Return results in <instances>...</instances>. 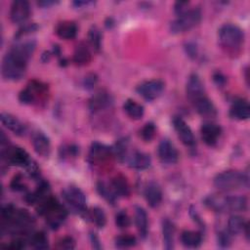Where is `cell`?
Listing matches in <instances>:
<instances>
[{
	"instance_id": "obj_26",
	"label": "cell",
	"mask_w": 250,
	"mask_h": 250,
	"mask_svg": "<svg viewBox=\"0 0 250 250\" xmlns=\"http://www.w3.org/2000/svg\"><path fill=\"white\" fill-rule=\"evenodd\" d=\"M135 223L140 235L145 238L147 234V214L146 210L140 206L135 208Z\"/></svg>"
},
{
	"instance_id": "obj_31",
	"label": "cell",
	"mask_w": 250,
	"mask_h": 250,
	"mask_svg": "<svg viewBox=\"0 0 250 250\" xmlns=\"http://www.w3.org/2000/svg\"><path fill=\"white\" fill-rule=\"evenodd\" d=\"M85 217L100 229L104 228L106 223L105 214L104 210L100 207H93L90 210H87Z\"/></svg>"
},
{
	"instance_id": "obj_28",
	"label": "cell",
	"mask_w": 250,
	"mask_h": 250,
	"mask_svg": "<svg viewBox=\"0 0 250 250\" xmlns=\"http://www.w3.org/2000/svg\"><path fill=\"white\" fill-rule=\"evenodd\" d=\"M181 241L186 247L196 248L202 242V234L198 231L185 230L181 234Z\"/></svg>"
},
{
	"instance_id": "obj_18",
	"label": "cell",
	"mask_w": 250,
	"mask_h": 250,
	"mask_svg": "<svg viewBox=\"0 0 250 250\" xmlns=\"http://www.w3.org/2000/svg\"><path fill=\"white\" fill-rule=\"evenodd\" d=\"M229 116L236 120H246L250 116V106L246 100L236 99L229 108Z\"/></svg>"
},
{
	"instance_id": "obj_40",
	"label": "cell",
	"mask_w": 250,
	"mask_h": 250,
	"mask_svg": "<svg viewBox=\"0 0 250 250\" xmlns=\"http://www.w3.org/2000/svg\"><path fill=\"white\" fill-rule=\"evenodd\" d=\"M56 247L59 249H73L75 247V241L70 236H64L58 241Z\"/></svg>"
},
{
	"instance_id": "obj_2",
	"label": "cell",
	"mask_w": 250,
	"mask_h": 250,
	"mask_svg": "<svg viewBox=\"0 0 250 250\" xmlns=\"http://www.w3.org/2000/svg\"><path fill=\"white\" fill-rule=\"evenodd\" d=\"M205 205L218 213L244 212L247 209V199L244 196H223L211 194L204 198Z\"/></svg>"
},
{
	"instance_id": "obj_13",
	"label": "cell",
	"mask_w": 250,
	"mask_h": 250,
	"mask_svg": "<svg viewBox=\"0 0 250 250\" xmlns=\"http://www.w3.org/2000/svg\"><path fill=\"white\" fill-rule=\"evenodd\" d=\"M30 15L29 3L25 0H15L11 5L10 18L15 23L24 22Z\"/></svg>"
},
{
	"instance_id": "obj_27",
	"label": "cell",
	"mask_w": 250,
	"mask_h": 250,
	"mask_svg": "<svg viewBox=\"0 0 250 250\" xmlns=\"http://www.w3.org/2000/svg\"><path fill=\"white\" fill-rule=\"evenodd\" d=\"M123 109L125 113L134 120L141 119L145 113L144 106L133 100H127L123 104Z\"/></svg>"
},
{
	"instance_id": "obj_8",
	"label": "cell",
	"mask_w": 250,
	"mask_h": 250,
	"mask_svg": "<svg viewBox=\"0 0 250 250\" xmlns=\"http://www.w3.org/2000/svg\"><path fill=\"white\" fill-rule=\"evenodd\" d=\"M47 96V87L45 84L38 81H31L25 89H23L20 95L19 99L22 104H39L41 101L45 100Z\"/></svg>"
},
{
	"instance_id": "obj_12",
	"label": "cell",
	"mask_w": 250,
	"mask_h": 250,
	"mask_svg": "<svg viewBox=\"0 0 250 250\" xmlns=\"http://www.w3.org/2000/svg\"><path fill=\"white\" fill-rule=\"evenodd\" d=\"M173 126L175 128V131L177 132L178 137L182 141V143L189 147H192L195 146V138L194 135L190 129V127L187 124V122L179 117L176 116L173 118Z\"/></svg>"
},
{
	"instance_id": "obj_38",
	"label": "cell",
	"mask_w": 250,
	"mask_h": 250,
	"mask_svg": "<svg viewBox=\"0 0 250 250\" xmlns=\"http://www.w3.org/2000/svg\"><path fill=\"white\" fill-rule=\"evenodd\" d=\"M115 224L119 229H127L131 224V221H130V218H129L128 214L123 210L116 213V215H115Z\"/></svg>"
},
{
	"instance_id": "obj_29",
	"label": "cell",
	"mask_w": 250,
	"mask_h": 250,
	"mask_svg": "<svg viewBox=\"0 0 250 250\" xmlns=\"http://www.w3.org/2000/svg\"><path fill=\"white\" fill-rule=\"evenodd\" d=\"M91 60V53L89 48L84 43H79L73 53V62L77 65H84Z\"/></svg>"
},
{
	"instance_id": "obj_30",
	"label": "cell",
	"mask_w": 250,
	"mask_h": 250,
	"mask_svg": "<svg viewBox=\"0 0 250 250\" xmlns=\"http://www.w3.org/2000/svg\"><path fill=\"white\" fill-rule=\"evenodd\" d=\"M248 227V223L240 216H231L228 221V230L231 235H236L244 232L245 229Z\"/></svg>"
},
{
	"instance_id": "obj_32",
	"label": "cell",
	"mask_w": 250,
	"mask_h": 250,
	"mask_svg": "<svg viewBox=\"0 0 250 250\" xmlns=\"http://www.w3.org/2000/svg\"><path fill=\"white\" fill-rule=\"evenodd\" d=\"M31 247L35 249H47L49 247L48 237L44 231L32 232L28 240Z\"/></svg>"
},
{
	"instance_id": "obj_23",
	"label": "cell",
	"mask_w": 250,
	"mask_h": 250,
	"mask_svg": "<svg viewBox=\"0 0 250 250\" xmlns=\"http://www.w3.org/2000/svg\"><path fill=\"white\" fill-rule=\"evenodd\" d=\"M56 33L59 37L64 40L73 39L77 33V25L74 21H62L57 25Z\"/></svg>"
},
{
	"instance_id": "obj_20",
	"label": "cell",
	"mask_w": 250,
	"mask_h": 250,
	"mask_svg": "<svg viewBox=\"0 0 250 250\" xmlns=\"http://www.w3.org/2000/svg\"><path fill=\"white\" fill-rule=\"evenodd\" d=\"M126 160L130 167L138 169V170H144L149 167L151 159L150 156L145 152L135 150L127 155Z\"/></svg>"
},
{
	"instance_id": "obj_15",
	"label": "cell",
	"mask_w": 250,
	"mask_h": 250,
	"mask_svg": "<svg viewBox=\"0 0 250 250\" xmlns=\"http://www.w3.org/2000/svg\"><path fill=\"white\" fill-rule=\"evenodd\" d=\"M200 135L202 141L207 146H213L218 143V140L222 135V128L218 124L212 122H205L200 128Z\"/></svg>"
},
{
	"instance_id": "obj_1",
	"label": "cell",
	"mask_w": 250,
	"mask_h": 250,
	"mask_svg": "<svg viewBox=\"0 0 250 250\" xmlns=\"http://www.w3.org/2000/svg\"><path fill=\"white\" fill-rule=\"evenodd\" d=\"M35 46L34 40H27L12 46L2 61L1 69L4 79L18 81L24 76L27 61L32 56Z\"/></svg>"
},
{
	"instance_id": "obj_24",
	"label": "cell",
	"mask_w": 250,
	"mask_h": 250,
	"mask_svg": "<svg viewBox=\"0 0 250 250\" xmlns=\"http://www.w3.org/2000/svg\"><path fill=\"white\" fill-rule=\"evenodd\" d=\"M111 188L117 197H125L130 194V186L126 178L122 175H117L111 180Z\"/></svg>"
},
{
	"instance_id": "obj_7",
	"label": "cell",
	"mask_w": 250,
	"mask_h": 250,
	"mask_svg": "<svg viewBox=\"0 0 250 250\" xmlns=\"http://www.w3.org/2000/svg\"><path fill=\"white\" fill-rule=\"evenodd\" d=\"M62 195L65 203L73 212L85 216L87 212L86 197L80 188L72 186L68 187L62 191Z\"/></svg>"
},
{
	"instance_id": "obj_37",
	"label": "cell",
	"mask_w": 250,
	"mask_h": 250,
	"mask_svg": "<svg viewBox=\"0 0 250 250\" xmlns=\"http://www.w3.org/2000/svg\"><path fill=\"white\" fill-rule=\"evenodd\" d=\"M155 126L152 122H148L146 123L140 131V135L142 137V139L146 142H149L152 140V138L155 135Z\"/></svg>"
},
{
	"instance_id": "obj_9",
	"label": "cell",
	"mask_w": 250,
	"mask_h": 250,
	"mask_svg": "<svg viewBox=\"0 0 250 250\" xmlns=\"http://www.w3.org/2000/svg\"><path fill=\"white\" fill-rule=\"evenodd\" d=\"M1 148L2 159H5L8 164L26 168L33 161L30 159L28 153L21 147L11 146H7V147H5L4 146H1Z\"/></svg>"
},
{
	"instance_id": "obj_44",
	"label": "cell",
	"mask_w": 250,
	"mask_h": 250,
	"mask_svg": "<svg viewBox=\"0 0 250 250\" xmlns=\"http://www.w3.org/2000/svg\"><path fill=\"white\" fill-rule=\"evenodd\" d=\"M90 240H91L93 248H95V249H102L101 241H100V239H99V237L97 236L96 233H94V232L90 233Z\"/></svg>"
},
{
	"instance_id": "obj_19",
	"label": "cell",
	"mask_w": 250,
	"mask_h": 250,
	"mask_svg": "<svg viewBox=\"0 0 250 250\" xmlns=\"http://www.w3.org/2000/svg\"><path fill=\"white\" fill-rule=\"evenodd\" d=\"M0 119L2 124L10 131H12L14 134L18 136H23L26 133L25 125L14 115L7 112H2Z\"/></svg>"
},
{
	"instance_id": "obj_43",
	"label": "cell",
	"mask_w": 250,
	"mask_h": 250,
	"mask_svg": "<svg viewBox=\"0 0 250 250\" xmlns=\"http://www.w3.org/2000/svg\"><path fill=\"white\" fill-rule=\"evenodd\" d=\"M188 2H176V4H175V13L178 15V16H180V15H182L183 13H185L186 11H188V9L187 8L188 7Z\"/></svg>"
},
{
	"instance_id": "obj_16",
	"label": "cell",
	"mask_w": 250,
	"mask_h": 250,
	"mask_svg": "<svg viewBox=\"0 0 250 250\" xmlns=\"http://www.w3.org/2000/svg\"><path fill=\"white\" fill-rule=\"evenodd\" d=\"M113 103L112 97L104 92L100 91L92 96V98L89 101V108L92 112H98L103 109H105L107 107H110Z\"/></svg>"
},
{
	"instance_id": "obj_35",
	"label": "cell",
	"mask_w": 250,
	"mask_h": 250,
	"mask_svg": "<svg viewBox=\"0 0 250 250\" xmlns=\"http://www.w3.org/2000/svg\"><path fill=\"white\" fill-rule=\"evenodd\" d=\"M127 146H128V141L126 139H122V140H119L116 143L115 146L112 148L113 153L121 161L125 160L127 155H128V153H127Z\"/></svg>"
},
{
	"instance_id": "obj_5",
	"label": "cell",
	"mask_w": 250,
	"mask_h": 250,
	"mask_svg": "<svg viewBox=\"0 0 250 250\" xmlns=\"http://www.w3.org/2000/svg\"><path fill=\"white\" fill-rule=\"evenodd\" d=\"M214 186L221 191H232L247 188L249 180L248 176L242 172L225 171L215 177Z\"/></svg>"
},
{
	"instance_id": "obj_6",
	"label": "cell",
	"mask_w": 250,
	"mask_h": 250,
	"mask_svg": "<svg viewBox=\"0 0 250 250\" xmlns=\"http://www.w3.org/2000/svg\"><path fill=\"white\" fill-rule=\"evenodd\" d=\"M201 20V12L198 8H193L186 11L173 21L170 24L172 33H181L194 27Z\"/></svg>"
},
{
	"instance_id": "obj_42",
	"label": "cell",
	"mask_w": 250,
	"mask_h": 250,
	"mask_svg": "<svg viewBox=\"0 0 250 250\" xmlns=\"http://www.w3.org/2000/svg\"><path fill=\"white\" fill-rule=\"evenodd\" d=\"M11 188H12V189H14V190H23V189H25V187H24V185L22 184V182H21V177L20 175L16 176V177L12 180Z\"/></svg>"
},
{
	"instance_id": "obj_41",
	"label": "cell",
	"mask_w": 250,
	"mask_h": 250,
	"mask_svg": "<svg viewBox=\"0 0 250 250\" xmlns=\"http://www.w3.org/2000/svg\"><path fill=\"white\" fill-rule=\"evenodd\" d=\"M97 81H98L97 76H96L95 74H93V73H90V74H88V75L84 78L83 84H84V86H85L86 89L90 90V89H93V88H94V86L96 85Z\"/></svg>"
},
{
	"instance_id": "obj_21",
	"label": "cell",
	"mask_w": 250,
	"mask_h": 250,
	"mask_svg": "<svg viewBox=\"0 0 250 250\" xmlns=\"http://www.w3.org/2000/svg\"><path fill=\"white\" fill-rule=\"evenodd\" d=\"M145 198L147 204L152 207H158L162 201V191L158 184L155 182H150L145 188Z\"/></svg>"
},
{
	"instance_id": "obj_46",
	"label": "cell",
	"mask_w": 250,
	"mask_h": 250,
	"mask_svg": "<svg viewBox=\"0 0 250 250\" xmlns=\"http://www.w3.org/2000/svg\"><path fill=\"white\" fill-rule=\"evenodd\" d=\"M57 2H55V1H39L37 4L39 5V6H42V7H48V6H50V5H53V4H56Z\"/></svg>"
},
{
	"instance_id": "obj_10",
	"label": "cell",
	"mask_w": 250,
	"mask_h": 250,
	"mask_svg": "<svg viewBox=\"0 0 250 250\" xmlns=\"http://www.w3.org/2000/svg\"><path fill=\"white\" fill-rule=\"evenodd\" d=\"M186 92L188 99L189 100L193 106L208 98L206 96L204 85L201 79L195 73L189 75L186 86Z\"/></svg>"
},
{
	"instance_id": "obj_14",
	"label": "cell",
	"mask_w": 250,
	"mask_h": 250,
	"mask_svg": "<svg viewBox=\"0 0 250 250\" xmlns=\"http://www.w3.org/2000/svg\"><path fill=\"white\" fill-rule=\"evenodd\" d=\"M158 157L161 162L166 164H174L178 161L179 153L175 146L169 140H162L157 148Z\"/></svg>"
},
{
	"instance_id": "obj_22",
	"label": "cell",
	"mask_w": 250,
	"mask_h": 250,
	"mask_svg": "<svg viewBox=\"0 0 250 250\" xmlns=\"http://www.w3.org/2000/svg\"><path fill=\"white\" fill-rule=\"evenodd\" d=\"M111 153H113L112 148L100 143H93L89 152V159L93 162L104 161L107 159L111 155Z\"/></svg>"
},
{
	"instance_id": "obj_45",
	"label": "cell",
	"mask_w": 250,
	"mask_h": 250,
	"mask_svg": "<svg viewBox=\"0 0 250 250\" xmlns=\"http://www.w3.org/2000/svg\"><path fill=\"white\" fill-rule=\"evenodd\" d=\"M187 53L188 54V56H191V57H195L196 55V48L194 47V45H190V44H188L187 46Z\"/></svg>"
},
{
	"instance_id": "obj_33",
	"label": "cell",
	"mask_w": 250,
	"mask_h": 250,
	"mask_svg": "<svg viewBox=\"0 0 250 250\" xmlns=\"http://www.w3.org/2000/svg\"><path fill=\"white\" fill-rule=\"evenodd\" d=\"M97 190L99 192V194L104 198L105 199L109 204L111 205H114L115 201H116V194L114 193L113 189L111 188L110 186L106 185L105 183L104 182H99L97 184Z\"/></svg>"
},
{
	"instance_id": "obj_17",
	"label": "cell",
	"mask_w": 250,
	"mask_h": 250,
	"mask_svg": "<svg viewBox=\"0 0 250 250\" xmlns=\"http://www.w3.org/2000/svg\"><path fill=\"white\" fill-rule=\"evenodd\" d=\"M31 142H32L33 148L37 154L43 157L49 156L51 152V144H50L49 138L44 133L39 131L33 133Z\"/></svg>"
},
{
	"instance_id": "obj_11",
	"label": "cell",
	"mask_w": 250,
	"mask_h": 250,
	"mask_svg": "<svg viewBox=\"0 0 250 250\" xmlns=\"http://www.w3.org/2000/svg\"><path fill=\"white\" fill-rule=\"evenodd\" d=\"M137 93L146 101L157 99L164 91V83L159 79H152L141 83L137 87Z\"/></svg>"
},
{
	"instance_id": "obj_34",
	"label": "cell",
	"mask_w": 250,
	"mask_h": 250,
	"mask_svg": "<svg viewBox=\"0 0 250 250\" xmlns=\"http://www.w3.org/2000/svg\"><path fill=\"white\" fill-rule=\"evenodd\" d=\"M88 41L91 47L99 52L102 46V33L97 26H92L88 32Z\"/></svg>"
},
{
	"instance_id": "obj_36",
	"label": "cell",
	"mask_w": 250,
	"mask_h": 250,
	"mask_svg": "<svg viewBox=\"0 0 250 250\" xmlns=\"http://www.w3.org/2000/svg\"><path fill=\"white\" fill-rule=\"evenodd\" d=\"M136 237L129 234L119 235L115 238V246L117 248H129L136 244Z\"/></svg>"
},
{
	"instance_id": "obj_25",
	"label": "cell",
	"mask_w": 250,
	"mask_h": 250,
	"mask_svg": "<svg viewBox=\"0 0 250 250\" xmlns=\"http://www.w3.org/2000/svg\"><path fill=\"white\" fill-rule=\"evenodd\" d=\"M162 234L164 241V248L167 250L174 248V234H175V227L174 224L168 219H164L162 221Z\"/></svg>"
},
{
	"instance_id": "obj_3",
	"label": "cell",
	"mask_w": 250,
	"mask_h": 250,
	"mask_svg": "<svg viewBox=\"0 0 250 250\" xmlns=\"http://www.w3.org/2000/svg\"><path fill=\"white\" fill-rule=\"evenodd\" d=\"M37 211L41 216H44L47 225L52 229H58L67 216L65 208L51 195L38 204Z\"/></svg>"
},
{
	"instance_id": "obj_39",
	"label": "cell",
	"mask_w": 250,
	"mask_h": 250,
	"mask_svg": "<svg viewBox=\"0 0 250 250\" xmlns=\"http://www.w3.org/2000/svg\"><path fill=\"white\" fill-rule=\"evenodd\" d=\"M231 234L228 229L222 230L218 233V243L221 247H229L231 241Z\"/></svg>"
},
{
	"instance_id": "obj_4",
	"label": "cell",
	"mask_w": 250,
	"mask_h": 250,
	"mask_svg": "<svg viewBox=\"0 0 250 250\" xmlns=\"http://www.w3.org/2000/svg\"><path fill=\"white\" fill-rule=\"evenodd\" d=\"M219 40L222 47L229 54L240 51L244 41L243 30L232 23H226L219 30Z\"/></svg>"
}]
</instances>
